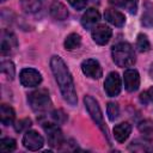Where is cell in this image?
I'll return each mask as SVG.
<instances>
[{"mask_svg":"<svg viewBox=\"0 0 153 153\" xmlns=\"http://www.w3.org/2000/svg\"><path fill=\"white\" fill-rule=\"evenodd\" d=\"M124 87L128 92H135L140 86V75L136 69H126L123 74Z\"/></svg>","mask_w":153,"mask_h":153,"instance_id":"7c38bea8","label":"cell"},{"mask_svg":"<svg viewBox=\"0 0 153 153\" xmlns=\"http://www.w3.org/2000/svg\"><path fill=\"white\" fill-rule=\"evenodd\" d=\"M147 93H148V97H149V102L153 103V86L147 91Z\"/></svg>","mask_w":153,"mask_h":153,"instance_id":"d6a6232c","label":"cell"},{"mask_svg":"<svg viewBox=\"0 0 153 153\" xmlns=\"http://www.w3.org/2000/svg\"><path fill=\"white\" fill-rule=\"evenodd\" d=\"M106 114H108V117L110 121H115L118 115H120V108L116 103L114 102H110L108 103V106H106Z\"/></svg>","mask_w":153,"mask_h":153,"instance_id":"d4e9b609","label":"cell"},{"mask_svg":"<svg viewBox=\"0 0 153 153\" xmlns=\"http://www.w3.org/2000/svg\"><path fill=\"white\" fill-rule=\"evenodd\" d=\"M0 118H1V123L5 126L12 124L16 118V112L13 108L7 104H2L0 108Z\"/></svg>","mask_w":153,"mask_h":153,"instance_id":"d6986e66","label":"cell"},{"mask_svg":"<svg viewBox=\"0 0 153 153\" xmlns=\"http://www.w3.org/2000/svg\"><path fill=\"white\" fill-rule=\"evenodd\" d=\"M19 80L20 84L25 87H35L41 84L42 75L35 68H24L19 74Z\"/></svg>","mask_w":153,"mask_h":153,"instance_id":"8992f818","label":"cell"},{"mask_svg":"<svg viewBox=\"0 0 153 153\" xmlns=\"http://www.w3.org/2000/svg\"><path fill=\"white\" fill-rule=\"evenodd\" d=\"M0 71H1V73H4L7 76V79L13 80V78L16 75V68L11 60H2L0 63Z\"/></svg>","mask_w":153,"mask_h":153,"instance_id":"7402d4cb","label":"cell"},{"mask_svg":"<svg viewBox=\"0 0 153 153\" xmlns=\"http://www.w3.org/2000/svg\"><path fill=\"white\" fill-rule=\"evenodd\" d=\"M51 117H53V120L55 121V123H60V124H62V123H65L66 122V120H67V115L62 111V110H54L53 112H51Z\"/></svg>","mask_w":153,"mask_h":153,"instance_id":"4316f807","label":"cell"},{"mask_svg":"<svg viewBox=\"0 0 153 153\" xmlns=\"http://www.w3.org/2000/svg\"><path fill=\"white\" fill-rule=\"evenodd\" d=\"M111 35H112V31L109 26L104 25V24H100L98 26H94L92 29V39L99 44V45H104L106 44L110 38H111Z\"/></svg>","mask_w":153,"mask_h":153,"instance_id":"8fae6325","label":"cell"},{"mask_svg":"<svg viewBox=\"0 0 153 153\" xmlns=\"http://www.w3.org/2000/svg\"><path fill=\"white\" fill-rule=\"evenodd\" d=\"M1 1H2V2H4V1H6V0H1Z\"/></svg>","mask_w":153,"mask_h":153,"instance_id":"e575fe53","label":"cell"},{"mask_svg":"<svg viewBox=\"0 0 153 153\" xmlns=\"http://www.w3.org/2000/svg\"><path fill=\"white\" fill-rule=\"evenodd\" d=\"M17 147V142L12 137H4L0 140V151L1 152H12Z\"/></svg>","mask_w":153,"mask_h":153,"instance_id":"cb8c5ba5","label":"cell"},{"mask_svg":"<svg viewBox=\"0 0 153 153\" xmlns=\"http://www.w3.org/2000/svg\"><path fill=\"white\" fill-rule=\"evenodd\" d=\"M137 4H139V0H127L124 4V7L130 14H135L137 10Z\"/></svg>","mask_w":153,"mask_h":153,"instance_id":"f1b7e54d","label":"cell"},{"mask_svg":"<svg viewBox=\"0 0 153 153\" xmlns=\"http://www.w3.org/2000/svg\"><path fill=\"white\" fill-rule=\"evenodd\" d=\"M18 48V41L14 33L10 32L8 30L2 31L1 33V44H0V50L2 55H10L14 53Z\"/></svg>","mask_w":153,"mask_h":153,"instance_id":"ba28073f","label":"cell"},{"mask_svg":"<svg viewBox=\"0 0 153 153\" xmlns=\"http://www.w3.org/2000/svg\"><path fill=\"white\" fill-rule=\"evenodd\" d=\"M31 127V120L30 118H24V120H20L16 123L14 128L17 131H23L25 129H29Z\"/></svg>","mask_w":153,"mask_h":153,"instance_id":"83f0119b","label":"cell"},{"mask_svg":"<svg viewBox=\"0 0 153 153\" xmlns=\"http://www.w3.org/2000/svg\"><path fill=\"white\" fill-rule=\"evenodd\" d=\"M130 152H153V145L146 139H136L131 141L128 146Z\"/></svg>","mask_w":153,"mask_h":153,"instance_id":"e0dca14e","label":"cell"},{"mask_svg":"<svg viewBox=\"0 0 153 153\" xmlns=\"http://www.w3.org/2000/svg\"><path fill=\"white\" fill-rule=\"evenodd\" d=\"M23 145L29 151H38L44 145V139L36 130H26L23 136Z\"/></svg>","mask_w":153,"mask_h":153,"instance_id":"52a82bcc","label":"cell"},{"mask_svg":"<svg viewBox=\"0 0 153 153\" xmlns=\"http://www.w3.org/2000/svg\"><path fill=\"white\" fill-rule=\"evenodd\" d=\"M140 102L143 103V104H148V103H149V97H148L147 91H145V92H142V93L140 94Z\"/></svg>","mask_w":153,"mask_h":153,"instance_id":"4dcf8cb0","label":"cell"},{"mask_svg":"<svg viewBox=\"0 0 153 153\" xmlns=\"http://www.w3.org/2000/svg\"><path fill=\"white\" fill-rule=\"evenodd\" d=\"M84 103H85V106L91 116V118L93 120V122L98 126V128L103 131L104 136L109 140V133H108V128L104 123V118H103V115H102V110H100V106L98 104V102L92 97V96H85L84 97Z\"/></svg>","mask_w":153,"mask_h":153,"instance_id":"3957f363","label":"cell"},{"mask_svg":"<svg viewBox=\"0 0 153 153\" xmlns=\"http://www.w3.org/2000/svg\"><path fill=\"white\" fill-rule=\"evenodd\" d=\"M63 44H65V48L67 50H74V49H76V48L80 47V44H81V37H80L79 33H75V32L69 33L66 37Z\"/></svg>","mask_w":153,"mask_h":153,"instance_id":"44dd1931","label":"cell"},{"mask_svg":"<svg viewBox=\"0 0 153 153\" xmlns=\"http://www.w3.org/2000/svg\"><path fill=\"white\" fill-rule=\"evenodd\" d=\"M99 19H100L99 12L94 8H88L81 17V25L84 29L90 30V29L94 27V25L99 22Z\"/></svg>","mask_w":153,"mask_h":153,"instance_id":"4fadbf2b","label":"cell"},{"mask_svg":"<svg viewBox=\"0 0 153 153\" xmlns=\"http://www.w3.org/2000/svg\"><path fill=\"white\" fill-rule=\"evenodd\" d=\"M136 48L141 53H146L151 49V43L148 41V37L143 33H139L136 38Z\"/></svg>","mask_w":153,"mask_h":153,"instance_id":"603a6c76","label":"cell"},{"mask_svg":"<svg viewBox=\"0 0 153 153\" xmlns=\"http://www.w3.org/2000/svg\"><path fill=\"white\" fill-rule=\"evenodd\" d=\"M43 129L47 134L48 143L51 147L59 148L60 146H62V143L65 142V137H63V134H62L61 129L59 128L57 123L45 122V123H43Z\"/></svg>","mask_w":153,"mask_h":153,"instance_id":"5b68a950","label":"cell"},{"mask_svg":"<svg viewBox=\"0 0 153 153\" xmlns=\"http://www.w3.org/2000/svg\"><path fill=\"white\" fill-rule=\"evenodd\" d=\"M20 6L26 13H36L42 8V0H20Z\"/></svg>","mask_w":153,"mask_h":153,"instance_id":"ffe728a7","label":"cell"},{"mask_svg":"<svg viewBox=\"0 0 153 153\" xmlns=\"http://www.w3.org/2000/svg\"><path fill=\"white\" fill-rule=\"evenodd\" d=\"M50 68L55 76V80L59 85V88H60V92H61L63 99L69 105L74 106L78 102L75 85H74L72 74H71L68 67L66 66L65 61L60 56L54 55L50 59Z\"/></svg>","mask_w":153,"mask_h":153,"instance_id":"6da1fadb","label":"cell"},{"mask_svg":"<svg viewBox=\"0 0 153 153\" xmlns=\"http://www.w3.org/2000/svg\"><path fill=\"white\" fill-rule=\"evenodd\" d=\"M111 56L118 67H130L136 61L135 51L133 47L127 42L115 44L111 49Z\"/></svg>","mask_w":153,"mask_h":153,"instance_id":"7a4b0ae2","label":"cell"},{"mask_svg":"<svg viewBox=\"0 0 153 153\" xmlns=\"http://www.w3.org/2000/svg\"><path fill=\"white\" fill-rule=\"evenodd\" d=\"M121 78L116 72H111L108 74L104 81V90L109 97H116L121 92Z\"/></svg>","mask_w":153,"mask_h":153,"instance_id":"9c48e42d","label":"cell"},{"mask_svg":"<svg viewBox=\"0 0 153 153\" xmlns=\"http://www.w3.org/2000/svg\"><path fill=\"white\" fill-rule=\"evenodd\" d=\"M27 102H29L31 109L36 112L47 111L51 105L49 93H48L47 90H43V88L31 92L27 97Z\"/></svg>","mask_w":153,"mask_h":153,"instance_id":"277c9868","label":"cell"},{"mask_svg":"<svg viewBox=\"0 0 153 153\" xmlns=\"http://www.w3.org/2000/svg\"><path fill=\"white\" fill-rule=\"evenodd\" d=\"M49 12H50V16L54 19H56V20H65L68 17V10H67V7L62 2H60V1H54L50 5Z\"/></svg>","mask_w":153,"mask_h":153,"instance_id":"9a60e30c","label":"cell"},{"mask_svg":"<svg viewBox=\"0 0 153 153\" xmlns=\"http://www.w3.org/2000/svg\"><path fill=\"white\" fill-rule=\"evenodd\" d=\"M127 0H109V2L111 5H115V6H124Z\"/></svg>","mask_w":153,"mask_h":153,"instance_id":"1f68e13d","label":"cell"},{"mask_svg":"<svg viewBox=\"0 0 153 153\" xmlns=\"http://www.w3.org/2000/svg\"><path fill=\"white\" fill-rule=\"evenodd\" d=\"M149 75H151V78L153 79V63H152L151 67H149Z\"/></svg>","mask_w":153,"mask_h":153,"instance_id":"836d02e7","label":"cell"},{"mask_svg":"<svg viewBox=\"0 0 153 153\" xmlns=\"http://www.w3.org/2000/svg\"><path fill=\"white\" fill-rule=\"evenodd\" d=\"M68 2L71 4V6L75 10H82L84 7H86L88 0H68Z\"/></svg>","mask_w":153,"mask_h":153,"instance_id":"f546056e","label":"cell"},{"mask_svg":"<svg viewBox=\"0 0 153 153\" xmlns=\"http://www.w3.org/2000/svg\"><path fill=\"white\" fill-rule=\"evenodd\" d=\"M104 17L110 24H112V25H115L117 27H122L124 25V23H126L124 14L121 13L120 11H116V10H112V8L106 10L105 13H104Z\"/></svg>","mask_w":153,"mask_h":153,"instance_id":"2e32d148","label":"cell"},{"mask_svg":"<svg viewBox=\"0 0 153 153\" xmlns=\"http://www.w3.org/2000/svg\"><path fill=\"white\" fill-rule=\"evenodd\" d=\"M81 71L86 76H88L91 79H99L103 75V69H102L99 62L94 59H87V60L82 61Z\"/></svg>","mask_w":153,"mask_h":153,"instance_id":"30bf717a","label":"cell"},{"mask_svg":"<svg viewBox=\"0 0 153 153\" xmlns=\"http://www.w3.org/2000/svg\"><path fill=\"white\" fill-rule=\"evenodd\" d=\"M130 133H131V126L128 122H122V123L115 126V128H114V137L120 143L124 142L129 137Z\"/></svg>","mask_w":153,"mask_h":153,"instance_id":"5bb4252c","label":"cell"},{"mask_svg":"<svg viewBox=\"0 0 153 153\" xmlns=\"http://www.w3.org/2000/svg\"><path fill=\"white\" fill-rule=\"evenodd\" d=\"M141 24L145 27L153 26V4L149 0H145L143 2V12L141 17Z\"/></svg>","mask_w":153,"mask_h":153,"instance_id":"ac0fdd59","label":"cell"},{"mask_svg":"<svg viewBox=\"0 0 153 153\" xmlns=\"http://www.w3.org/2000/svg\"><path fill=\"white\" fill-rule=\"evenodd\" d=\"M139 130L146 135V136H151L153 135V122L149 120H145L139 124Z\"/></svg>","mask_w":153,"mask_h":153,"instance_id":"484cf974","label":"cell"}]
</instances>
